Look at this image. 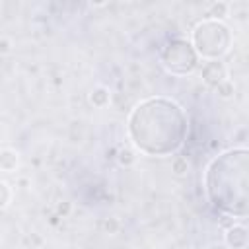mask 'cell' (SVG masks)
Returning <instances> with one entry per match:
<instances>
[{
  "label": "cell",
  "instance_id": "1",
  "mask_svg": "<svg viewBox=\"0 0 249 249\" xmlns=\"http://www.w3.org/2000/svg\"><path fill=\"white\" fill-rule=\"evenodd\" d=\"M189 132V119L179 103L167 97H148L128 115L126 134L146 156L175 154Z\"/></svg>",
  "mask_w": 249,
  "mask_h": 249
},
{
  "label": "cell",
  "instance_id": "2",
  "mask_svg": "<svg viewBox=\"0 0 249 249\" xmlns=\"http://www.w3.org/2000/svg\"><path fill=\"white\" fill-rule=\"evenodd\" d=\"M247 148H231L216 156L204 173L210 202L226 214H247Z\"/></svg>",
  "mask_w": 249,
  "mask_h": 249
},
{
  "label": "cell",
  "instance_id": "3",
  "mask_svg": "<svg viewBox=\"0 0 249 249\" xmlns=\"http://www.w3.org/2000/svg\"><path fill=\"white\" fill-rule=\"evenodd\" d=\"M189 43L198 58L220 60L231 47V31L222 19L206 18L193 27Z\"/></svg>",
  "mask_w": 249,
  "mask_h": 249
},
{
  "label": "cell",
  "instance_id": "4",
  "mask_svg": "<svg viewBox=\"0 0 249 249\" xmlns=\"http://www.w3.org/2000/svg\"><path fill=\"white\" fill-rule=\"evenodd\" d=\"M160 62L169 74L185 76V74H191L198 66V54L195 53L193 45L187 39L179 37V39H171L163 47L160 54Z\"/></svg>",
  "mask_w": 249,
  "mask_h": 249
},
{
  "label": "cell",
  "instance_id": "5",
  "mask_svg": "<svg viewBox=\"0 0 249 249\" xmlns=\"http://www.w3.org/2000/svg\"><path fill=\"white\" fill-rule=\"evenodd\" d=\"M200 76H202V82L216 88L218 84H222L224 80H228L226 76V66L220 62V60H206L200 68Z\"/></svg>",
  "mask_w": 249,
  "mask_h": 249
},
{
  "label": "cell",
  "instance_id": "6",
  "mask_svg": "<svg viewBox=\"0 0 249 249\" xmlns=\"http://www.w3.org/2000/svg\"><path fill=\"white\" fill-rule=\"evenodd\" d=\"M226 245L231 249H245L247 247V230L243 224H233L224 233Z\"/></svg>",
  "mask_w": 249,
  "mask_h": 249
},
{
  "label": "cell",
  "instance_id": "7",
  "mask_svg": "<svg viewBox=\"0 0 249 249\" xmlns=\"http://www.w3.org/2000/svg\"><path fill=\"white\" fill-rule=\"evenodd\" d=\"M18 163H19V156H18L16 150H10V148L0 150V169L2 171L12 173L18 167Z\"/></svg>",
  "mask_w": 249,
  "mask_h": 249
},
{
  "label": "cell",
  "instance_id": "8",
  "mask_svg": "<svg viewBox=\"0 0 249 249\" xmlns=\"http://www.w3.org/2000/svg\"><path fill=\"white\" fill-rule=\"evenodd\" d=\"M109 99H111L109 89L103 88V86L95 88V89L91 91V95H89V101H91V105H95V107H105V105L109 103Z\"/></svg>",
  "mask_w": 249,
  "mask_h": 249
},
{
  "label": "cell",
  "instance_id": "9",
  "mask_svg": "<svg viewBox=\"0 0 249 249\" xmlns=\"http://www.w3.org/2000/svg\"><path fill=\"white\" fill-rule=\"evenodd\" d=\"M12 200V189L6 181H0V208H6Z\"/></svg>",
  "mask_w": 249,
  "mask_h": 249
},
{
  "label": "cell",
  "instance_id": "10",
  "mask_svg": "<svg viewBox=\"0 0 249 249\" xmlns=\"http://www.w3.org/2000/svg\"><path fill=\"white\" fill-rule=\"evenodd\" d=\"M216 91H218V95L220 97H231V93H233V84H231V80H224L222 84H218L216 86Z\"/></svg>",
  "mask_w": 249,
  "mask_h": 249
},
{
  "label": "cell",
  "instance_id": "11",
  "mask_svg": "<svg viewBox=\"0 0 249 249\" xmlns=\"http://www.w3.org/2000/svg\"><path fill=\"white\" fill-rule=\"evenodd\" d=\"M228 14V4H214L212 8H210V16H212V19H220V18H224Z\"/></svg>",
  "mask_w": 249,
  "mask_h": 249
},
{
  "label": "cell",
  "instance_id": "12",
  "mask_svg": "<svg viewBox=\"0 0 249 249\" xmlns=\"http://www.w3.org/2000/svg\"><path fill=\"white\" fill-rule=\"evenodd\" d=\"M134 160H136L134 152H130V150H121V152H119V161H121V165H130V163H134Z\"/></svg>",
  "mask_w": 249,
  "mask_h": 249
},
{
  "label": "cell",
  "instance_id": "13",
  "mask_svg": "<svg viewBox=\"0 0 249 249\" xmlns=\"http://www.w3.org/2000/svg\"><path fill=\"white\" fill-rule=\"evenodd\" d=\"M187 160H183V158H179V160H175L173 161V171L177 173V175H183L185 171H187Z\"/></svg>",
  "mask_w": 249,
  "mask_h": 249
}]
</instances>
